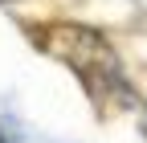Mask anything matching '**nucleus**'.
Listing matches in <instances>:
<instances>
[{"label":"nucleus","mask_w":147,"mask_h":143,"mask_svg":"<svg viewBox=\"0 0 147 143\" xmlns=\"http://www.w3.org/2000/svg\"><path fill=\"white\" fill-rule=\"evenodd\" d=\"M0 143H8V139H4V135H0Z\"/></svg>","instance_id":"f257e3e1"}]
</instances>
